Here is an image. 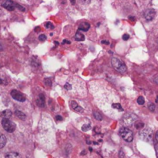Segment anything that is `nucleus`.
Masks as SVG:
<instances>
[{"mask_svg":"<svg viewBox=\"0 0 158 158\" xmlns=\"http://www.w3.org/2000/svg\"><path fill=\"white\" fill-rule=\"evenodd\" d=\"M111 63H112V66H114V69L117 71H118V72L123 73H125L127 71V66L120 59L114 57L111 60Z\"/></svg>","mask_w":158,"mask_h":158,"instance_id":"obj_1","label":"nucleus"},{"mask_svg":"<svg viewBox=\"0 0 158 158\" xmlns=\"http://www.w3.org/2000/svg\"><path fill=\"white\" fill-rule=\"evenodd\" d=\"M119 134H120V137L123 138V140H124L126 142H128V143H131L134 140V134L128 128L121 127L119 131Z\"/></svg>","mask_w":158,"mask_h":158,"instance_id":"obj_2","label":"nucleus"},{"mask_svg":"<svg viewBox=\"0 0 158 158\" xmlns=\"http://www.w3.org/2000/svg\"><path fill=\"white\" fill-rule=\"evenodd\" d=\"M137 117L134 114H126L122 118V122H123V125H125L126 127H131L132 125L135 124V123L137 122Z\"/></svg>","mask_w":158,"mask_h":158,"instance_id":"obj_3","label":"nucleus"},{"mask_svg":"<svg viewBox=\"0 0 158 158\" xmlns=\"http://www.w3.org/2000/svg\"><path fill=\"white\" fill-rule=\"evenodd\" d=\"M139 134H140V137L142 140H145L147 142H150L152 140L154 133H153V131L151 128L146 127L140 130V132Z\"/></svg>","mask_w":158,"mask_h":158,"instance_id":"obj_4","label":"nucleus"},{"mask_svg":"<svg viewBox=\"0 0 158 158\" xmlns=\"http://www.w3.org/2000/svg\"><path fill=\"white\" fill-rule=\"evenodd\" d=\"M2 127L4 128L5 131L8 133H12L15 131V123L12 121H11L9 119H2Z\"/></svg>","mask_w":158,"mask_h":158,"instance_id":"obj_5","label":"nucleus"},{"mask_svg":"<svg viewBox=\"0 0 158 158\" xmlns=\"http://www.w3.org/2000/svg\"><path fill=\"white\" fill-rule=\"evenodd\" d=\"M11 96H12V97L14 100H17L19 102L26 101V96L18 90L13 89V90L11 91Z\"/></svg>","mask_w":158,"mask_h":158,"instance_id":"obj_6","label":"nucleus"},{"mask_svg":"<svg viewBox=\"0 0 158 158\" xmlns=\"http://www.w3.org/2000/svg\"><path fill=\"white\" fill-rule=\"evenodd\" d=\"M155 14L156 12L154 9H147V10L145 11L143 15H144V18L146 19L148 21H151V20L154 18V16H155Z\"/></svg>","mask_w":158,"mask_h":158,"instance_id":"obj_7","label":"nucleus"},{"mask_svg":"<svg viewBox=\"0 0 158 158\" xmlns=\"http://www.w3.org/2000/svg\"><path fill=\"white\" fill-rule=\"evenodd\" d=\"M2 7H4L5 9H6L9 11H13L15 9V6L12 0H5L4 2L2 4Z\"/></svg>","mask_w":158,"mask_h":158,"instance_id":"obj_8","label":"nucleus"},{"mask_svg":"<svg viewBox=\"0 0 158 158\" xmlns=\"http://www.w3.org/2000/svg\"><path fill=\"white\" fill-rule=\"evenodd\" d=\"M36 104L40 107H44L45 106V96L43 94H40L39 95L36 100Z\"/></svg>","mask_w":158,"mask_h":158,"instance_id":"obj_9","label":"nucleus"},{"mask_svg":"<svg viewBox=\"0 0 158 158\" xmlns=\"http://www.w3.org/2000/svg\"><path fill=\"white\" fill-rule=\"evenodd\" d=\"M12 112H11V110H6L0 113V117H3V119H9L12 117Z\"/></svg>","mask_w":158,"mask_h":158,"instance_id":"obj_10","label":"nucleus"},{"mask_svg":"<svg viewBox=\"0 0 158 158\" xmlns=\"http://www.w3.org/2000/svg\"><path fill=\"white\" fill-rule=\"evenodd\" d=\"M90 28V25L88 23H82L80 24V26H79V29L81 31H83V32H86V31L89 30V29Z\"/></svg>","mask_w":158,"mask_h":158,"instance_id":"obj_11","label":"nucleus"},{"mask_svg":"<svg viewBox=\"0 0 158 158\" xmlns=\"http://www.w3.org/2000/svg\"><path fill=\"white\" fill-rule=\"evenodd\" d=\"M6 158H22V157L18 153L10 152L6 154Z\"/></svg>","mask_w":158,"mask_h":158,"instance_id":"obj_12","label":"nucleus"},{"mask_svg":"<svg viewBox=\"0 0 158 158\" xmlns=\"http://www.w3.org/2000/svg\"><path fill=\"white\" fill-rule=\"evenodd\" d=\"M6 143V138L2 134L0 133V149L3 148Z\"/></svg>","mask_w":158,"mask_h":158,"instance_id":"obj_13","label":"nucleus"},{"mask_svg":"<svg viewBox=\"0 0 158 158\" xmlns=\"http://www.w3.org/2000/svg\"><path fill=\"white\" fill-rule=\"evenodd\" d=\"M15 116L18 117V118L20 119V120H25V119H26V114H25L24 113L22 112V111L15 110Z\"/></svg>","mask_w":158,"mask_h":158,"instance_id":"obj_14","label":"nucleus"},{"mask_svg":"<svg viewBox=\"0 0 158 158\" xmlns=\"http://www.w3.org/2000/svg\"><path fill=\"white\" fill-rule=\"evenodd\" d=\"M75 40H77V41H83V40H85V37L84 35H83V34H82L80 32H77V33H76L75 35Z\"/></svg>","mask_w":158,"mask_h":158,"instance_id":"obj_15","label":"nucleus"},{"mask_svg":"<svg viewBox=\"0 0 158 158\" xmlns=\"http://www.w3.org/2000/svg\"><path fill=\"white\" fill-rule=\"evenodd\" d=\"M94 117L96 120H99V121L103 120V117H102V115L99 112H94Z\"/></svg>","mask_w":158,"mask_h":158,"instance_id":"obj_16","label":"nucleus"},{"mask_svg":"<svg viewBox=\"0 0 158 158\" xmlns=\"http://www.w3.org/2000/svg\"><path fill=\"white\" fill-rule=\"evenodd\" d=\"M112 107L114 108V109L119 110L120 111H123V107H122V106H121V104H120V103H114V104L112 105Z\"/></svg>","mask_w":158,"mask_h":158,"instance_id":"obj_17","label":"nucleus"},{"mask_svg":"<svg viewBox=\"0 0 158 158\" xmlns=\"http://www.w3.org/2000/svg\"><path fill=\"white\" fill-rule=\"evenodd\" d=\"M134 125H135V127L138 130H142L144 127V124L142 122H136Z\"/></svg>","mask_w":158,"mask_h":158,"instance_id":"obj_18","label":"nucleus"},{"mask_svg":"<svg viewBox=\"0 0 158 158\" xmlns=\"http://www.w3.org/2000/svg\"><path fill=\"white\" fill-rule=\"evenodd\" d=\"M91 129L90 123H86V124L83 125L82 127V131H88Z\"/></svg>","mask_w":158,"mask_h":158,"instance_id":"obj_19","label":"nucleus"},{"mask_svg":"<svg viewBox=\"0 0 158 158\" xmlns=\"http://www.w3.org/2000/svg\"><path fill=\"white\" fill-rule=\"evenodd\" d=\"M31 64H32V66H34V67H37V66H40V62L36 60V59H35V60H34V57H33L32 60V61H31Z\"/></svg>","mask_w":158,"mask_h":158,"instance_id":"obj_20","label":"nucleus"},{"mask_svg":"<svg viewBox=\"0 0 158 158\" xmlns=\"http://www.w3.org/2000/svg\"><path fill=\"white\" fill-rule=\"evenodd\" d=\"M44 83H45V85H46V86H49V87H50V86H52V81H51L50 79H48V78L45 79V80H44Z\"/></svg>","mask_w":158,"mask_h":158,"instance_id":"obj_21","label":"nucleus"},{"mask_svg":"<svg viewBox=\"0 0 158 158\" xmlns=\"http://www.w3.org/2000/svg\"><path fill=\"white\" fill-rule=\"evenodd\" d=\"M137 103H138V104H140V105L144 104V103H145L144 98H143V97H140L138 99H137Z\"/></svg>","mask_w":158,"mask_h":158,"instance_id":"obj_22","label":"nucleus"},{"mask_svg":"<svg viewBox=\"0 0 158 158\" xmlns=\"http://www.w3.org/2000/svg\"><path fill=\"white\" fill-rule=\"evenodd\" d=\"M45 26H46L47 29H54V26L51 23H46V24H45Z\"/></svg>","mask_w":158,"mask_h":158,"instance_id":"obj_23","label":"nucleus"},{"mask_svg":"<svg viewBox=\"0 0 158 158\" xmlns=\"http://www.w3.org/2000/svg\"><path fill=\"white\" fill-rule=\"evenodd\" d=\"M39 40H40V41H41V42L46 41V35H44V34H42V35H40V36H39Z\"/></svg>","mask_w":158,"mask_h":158,"instance_id":"obj_24","label":"nucleus"},{"mask_svg":"<svg viewBox=\"0 0 158 158\" xmlns=\"http://www.w3.org/2000/svg\"><path fill=\"white\" fill-rule=\"evenodd\" d=\"M148 108H149V110L151 112H154V110H155V105L154 103H150L149 106H148Z\"/></svg>","mask_w":158,"mask_h":158,"instance_id":"obj_25","label":"nucleus"},{"mask_svg":"<svg viewBox=\"0 0 158 158\" xmlns=\"http://www.w3.org/2000/svg\"><path fill=\"white\" fill-rule=\"evenodd\" d=\"M122 38H123V40H125V41H127V40H128L130 39V35H128V34H124V35L122 36Z\"/></svg>","mask_w":158,"mask_h":158,"instance_id":"obj_26","label":"nucleus"},{"mask_svg":"<svg viewBox=\"0 0 158 158\" xmlns=\"http://www.w3.org/2000/svg\"><path fill=\"white\" fill-rule=\"evenodd\" d=\"M64 87H65V89H66L67 90H69V89H72V86H71V85L69 84V83H66L64 86Z\"/></svg>","mask_w":158,"mask_h":158,"instance_id":"obj_27","label":"nucleus"},{"mask_svg":"<svg viewBox=\"0 0 158 158\" xmlns=\"http://www.w3.org/2000/svg\"><path fill=\"white\" fill-rule=\"evenodd\" d=\"M124 156H125L124 152H123V151H122V150H120V154H119V157H120V158H123V157H124Z\"/></svg>","mask_w":158,"mask_h":158,"instance_id":"obj_28","label":"nucleus"},{"mask_svg":"<svg viewBox=\"0 0 158 158\" xmlns=\"http://www.w3.org/2000/svg\"><path fill=\"white\" fill-rule=\"evenodd\" d=\"M56 120H57V121H61V120H63V118H62L61 116L57 115L56 117Z\"/></svg>","mask_w":158,"mask_h":158,"instance_id":"obj_29","label":"nucleus"},{"mask_svg":"<svg viewBox=\"0 0 158 158\" xmlns=\"http://www.w3.org/2000/svg\"><path fill=\"white\" fill-rule=\"evenodd\" d=\"M155 151H156V155H157V157L158 158V143L155 145Z\"/></svg>","mask_w":158,"mask_h":158,"instance_id":"obj_30","label":"nucleus"},{"mask_svg":"<svg viewBox=\"0 0 158 158\" xmlns=\"http://www.w3.org/2000/svg\"><path fill=\"white\" fill-rule=\"evenodd\" d=\"M80 1H81V2L83 3V4H86V3H89L90 0H80Z\"/></svg>","mask_w":158,"mask_h":158,"instance_id":"obj_31","label":"nucleus"},{"mask_svg":"<svg viewBox=\"0 0 158 158\" xmlns=\"http://www.w3.org/2000/svg\"><path fill=\"white\" fill-rule=\"evenodd\" d=\"M64 43H70V42L69 41V40H63V44H64Z\"/></svg>","mask_w":158,"mask_h":158,"instance_id":"obj_32","label":"nucleus"},{"mask_svg":"<svg viewBox=\"0 0 158 158\" xmlns=\"http://www.w3.org/2000/svg\"><path fill=\"white\" fill-rule=\"evenodd\" d=\"M102 43H103V44H106V45H109L110 44V42L109 41H102Z\"/></svg>","mask_w":158,"mask_h":158,"instance_id":"obj_33","label":"nucleus"},{"mask_svg":"<svg viewBox=\"0 0 158 158\" xmlns=\"http://www.w3.org/2000/svg\"><path fill=\"white\" fill-rule=\"evenodd\" d=\"M154 81H155V83H157L158 84V75L155 77V78H154Z\"/></svg>","mask_w":158,"mask_h":158,"instance_id":"obj_34","label":"nucleus"},{"mask_svg":"<svg viewBox=\"0 0 158 158\" xmlns=\"http://www.w3.org/2000/svg\"><path fill=\"white\" fill-rule=\"evenodd\" d=\"M155 138H156V140H157V143H158V131H157V132L156 133V134H155Z\"/></svg>","mask_w":158,"mask_h":158,"instance_id":"obj_35","label":"nucleus"},{"mask_svg":"<svg viewBox=\"0 0 158 158\" xmlns=\"http://www.w3.org/2000/svg\"><path fill=\"white\" fill-rule=\"evenodd\" d=\"M40 27H37V28H35V32H40Z\"/></svg>","mask_w":158,"mask_h":158,"instance_id":"obj_36","label":"nucleus"},{"mask_svg":"<svg viewBox=\"0 0 158 158\" xmlns=\"http://www.w3.org/2000/svg\"><path fill=\"white\" fill-rule=\"evenodd\" d=\"M70 1L72 4H75V0H70Z\"/></svg>","mask_w":158,"mask_h":158,"instance_id":"obj_37","label":"nucleus"},{"mask_svg":"<svg viewBox=\"0 0 158 158\" xmlns=\"http://www.w3.org/2000/svg\"><path fill=\"white\" fill-rule=\"evenodd\" d=\"M2 49H3L2 46V45L0 44V51H2Z\"/></svg>","mask_w":158,"mask_h":158,"instance_id":"obj_38","label":"nucleus"},{"mask_svg":"<svg viewBox=\"0 0 158 158\" xmlns=\"http://www.w3.org/2000/svg\"><path fill=\"white\" fill-rule=\"evenodd\" d=\"M156 103H157L158 104V97H157V99H156Z\"/></svg>","mask_w":158,"mask_h":158,"instance_id":"obj_39","label":"nucleus"},{"mask_svg":"<svg viewBox=\"0 0 158 158\" xmlns=\"http://www.w3.org/2000/svg\"><path fill=\"white\" fill-rule=\"evenodd\" d=\"M0 83H2V80L1 79H0Z\"/></svg>","mask_w":158,"mask_h":158,"instance_id":"obj_40","label":"nucleus"},{"mask_svg":"<svg viewBox=\"0 0 158 158\" xmlns=\"http://www.w3.org/2000/svg\"><path fill=\"white\" fill-rule=\"evenodd\" d=\"M89 151H93V149H92V148H89Z\"/></svg>","mask_w":158,"mask_h":158,"instance_id":"obj_41","label":"nucleus"},{"mask_svg":"<svg viewBox=\"0 0 158 158\" xmlns=\"http://www.w3.org/2000/svg\"><path fill=\"white\" fill-rule=\"evenodd\" d=\"M157 44H158V37H157Z\"/></svg>","mask_w":158,"mask_h":158,"instance_id":"obj_42","label":"nucleus"}]
</instances>
